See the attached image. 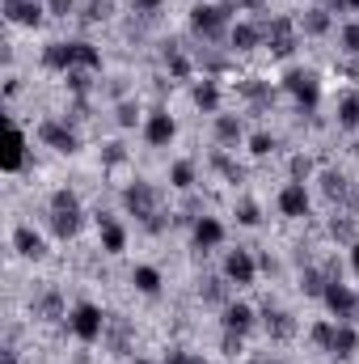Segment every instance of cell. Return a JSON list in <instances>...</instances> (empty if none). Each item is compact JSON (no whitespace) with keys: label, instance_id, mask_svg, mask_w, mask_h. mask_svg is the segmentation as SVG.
<instances>
[{"label":"cell","instance_id":"obj_41","mask_svg":"<svg viewBox=\"0 0 359 364\" xmlns=\"http://www.w3.org/2000/svg\"><path fill=\"white\" fill-rule=\"evenodd\" d=\"M165 0H136V13H157Z\"/></svg>","mask_w":359,"mask_h":364},{"label":"cell","instance_id":"obj_49","mask_svg":"<svg viewBox=\"0 0 359 364\" xmlns=\"http://www.w3.org/2000/svg\"><path fill=\"white\" fill-rule=\"evenodd\" d=\"M275 364H279V360H275Z\"/></svg>","mask_w":359,"mask_h":364},{"label":"cell","instance_id":"obj_37","mask_svg":"<svg viewBox=\"0 0 359 364\" xmlns=\"http://www.w3.org/2000/svg\"><path fill=\"white\" fill-rule=\"evenodd\" d=\"M165 364H207V360H203V356H190V352H170Z\"/></svg>","mask_w":359,"mask_h":364},{"label":"cell","instance_id":"obj_42","mask_svg":"<svg viewBox=\"0 0 359 364\" xmlns=\"http://www.w3.org/2000/svg\"><path fill=\"white\" fill-rule=\"evenodd\" d=\"M207 296L220 301V296H224V284H220V279H207Z\"/></svg>","mask_w":359,"mask_h":364},{"label":"cell","instance_id":"obj_4","mask_svg":"<svg viewBox=\"0 0 359 364\" xmlns=\"http://www.w3.org/2000/svg\"><path fill=\"white\" fill-rule=\"evenodd\" d=\"M68 326H72V335H77L81 343H93V339L106 331V314H101L97 305H89V301H81V305L68 314Z\"/></svg>","mask_w":359,"mask_h":364},{"label":"cell","instance_id":"obj_18","mask_svg":"<svg viewBox=\"0 0 359 364\" xmlns=\"http://www.w3.org/2000/svg\"><path fill=\"white\" fill-rule=\"evenodd\" d=\"M330 352H334L338 360H347V356H355V352H359V335L347 326V322H338V326H334V343H330Z\"/></svg>","mask_w":359,"mask_h":364},{"label":"cell","instance_id":"obj_35","mask_svg":"<svg viewBox=\"0 0 359 364\" xmlns=\"http://www.w3.org/2000/svg\"><path fill=\"white\" fill-rule=\"evenodd\" d=\"M309 174H313V161H309V157H292V178L304 182Z\"/></svg>","mask_w":359,"mask_h":364},{"label":"cell","instance_id":"obj_29","mask_svg":"<svg viewBox=\"0 0 359 364\" xmlns=\"http://www.w3.org/2000/svg\"><path fill=\"white\" fill-rule=\"evenodd\" d=\"M313 343L330 352V343H334V322H317V326H313Z\"/></svg>","mask_w":359,"mask_h":364},{"label":"cell","instance_id":"obj_28","mask_svg":"<svg viewBox=\"0 0 359 364\" xmlns=\"http://www.w3.org/2000/svg\"><path fill=\"white\" fill-rule=\"evenodd\" d=\"M326 195H334V199H351V182L343 178V174H326Z\"/></svg>","mask_w":359,"mask_h":364},{"label":"cell","instance_id":"obj_6","mask_svg":"<svg viewBox=\"0 0 359 364\" xmlns=\"http://www.w3.org/2000/svg\"><path fill=\"white\" fill-rule=\"evenodd\" d=\"M283 85L296 93V102H300V106H309V110L321 102V77H317V73H309V68H292V73L283 77Z\"/></svg>","mask_w":359,"mask_h":364},{"label":"cell","instance_id":"obj_1","mask_svg":"<svg viewBox=\"0 0 359 364\" xmlns=\"http://www.w3.org/2000/svg\"><path fill=\"white\" fill-rule=\"evenodd\" d=\"M43 64L55 73H72V68H101V51L93 43H51L43 51Z\"/></svg>","mask_w":359,"mask_h":364},{"label":"cell","instance_id":"obj_43","mask_svg":"<svg viewBox=\"0 0 359 364\" xmlns=\"http://www.w3.org/2000/svg\"><path fill=\"white\" fill-rule=\"evenodd\" d=\"M43 314L55 318V314H60V296H47V301H43Z\"/></svg>","mask_w":359,"mask_h":364},{"label":"cell","instance_id":"obj_39","mask_svg":"<svg viewBox=\"0 0 359 364\" xmlns=\"http://www.w3.org/2000/svg\"><path fill=\"white\" fill-rule=\"evenodd\" d=\"M47 9H51L55 17H68V9H72V0H47Z\"/></svg>","mask_w":359,"mask_h":364},{"label":"cell","instance_id":"obj_16","mask_svg":"<svg viewBox=\"0 0 359 364\" xmlns=\"http://www.w3.org/2000/svg\"><path fill=\"white\" fill-rule=\"evenodd\" d=\"M97 229H101V250H106V255H118V250L127 246V229H123L118 220L97 216Z\"/></svg>","mask_w":359,"mask_h":364},{"label":"cell","instance_id":"obj_22","mask_svg":"<svg viewBox=\"0 0 359 364\" xmlns=\"http://www.w3.org/2000/svg\"><path fill=\"white\" fill-rule=\"evenodd\" d=\"M131 284H136L144 296H157V292H161V272H157V267H136V272H131Z\"/></svg>","mask_w":359,"mask_h":364},{"label":"cell","instance_id":"obj_30","mask_svg":"<svg viewBox=\"0 0 359 364\" xmlns=\"http://www.w3.org/2000/svg\"><path fill=\"white\" fill-rule=\"evenodd\" d=\"M165 64H170V73H174V77H186V73H190V60H186L182 51H174V47L165 51Z\"/></svg>","mask_w":359,"mask_h":364},{"label":"cell","instance_id":"obj_11","mask_svg":"<svg viewBox=\"0 0 359 364\" xmlns=\"http://www.w3.org/2000/svg\"><path fill=\"white\" fill-rule=\"evenodd\" d=\"M254 275H258V263H254L250 250H228V259H224V279H233V284H254Z\"/></svg>","mask_w":359,"mask_h":364},{"label":"cell","instance_id":"obj_45","mask_svg":"<svg viewBox=\"0 0 359 364\" xmlns=\"http://www.w3.org/2000/svg\"><path fill=\"white\" fill-rule=\"evenodd\" d=\"M263 0H228V9H258Z\"/></svg>","mask_w":359,"mask_h":364},{"label":"cell","instance_id":"obj_47","mask_svg":"<svg viewBox=\"0 0 359 364\" xmlns=\"http://www.w3.org/2000/svg\"><path fill=\"white\" fill-rule=\"evenodd\" d=\"M343 4H347V9H359V0H343Z\"/></svg>","mask_w":359,"mask_h":364},{"label":"cell","instance_id":"obj_13","mask_svg":"<svg viewBox=\"0 0 359 364\" xmlns=\"http://www.w3.org/2000/svg\"><path fill=\"white\" fill-rule=\"evenodd\" d=\"M279 212H283V216H304V212H309V191H304V182H287V186L279 191Z\"/></svg>","mask_w":359,"mask_h":364},{"label":"cell","instance_id":"obj_34","mask_svg":"<svg viewBox=\"0 0 359 364\" xmlns=\"http://www.w3.org/2000/svg\"><path fill=\"white\" fill-rule=\"evenodd\" d=\"M237 220H241V225H258V220H263V216H258V203H250V199H245V203L237 208Z\"/></svg>","mask_w":359,"mask_h":364},{"label":"cell","instance_id":"obj_27","mask_svg":"<svg viewBox=\"0 0 359 364\" xmlns=\"http://www.w3.org/2000/svg\"><path fill=\"white\" fill-rule=\"evenodd\" d=\"M170 182H174L178 191H186V186H194V166H190V161H178V166L170 170Z\"/></svg>","mask_w":359,"mask_h":364},{"label":"cell","instance_id":"obj_5","mask_svg":"<svg viewBox=\"0 0 359 364\" xmlns=\"http://www.w3.org/2000/svg\"><path fill=\"white\" fill-rule=\"evenodd\" d=\"M228 4H194L190 9V26H194V34H203V38H216L220 30H224V21H228Z\"/></svg>","mask_w":359,"mask_h":364},{"label":"cell","instance_id":"obj_15","mask_svg":"<svg viewBox=\"0 0 359 364\" xmlns=\"http://www.w3.org/2000/svg\"><path fill=\"white\" fill-rule=\"evenodd\" d=\"M220 242H224V225H220L216 216L194 220V246H199V250H211V246H220Z\"/></svg>","mask_w":359,"mask_h":364},{"label":"cell","instance_id":"obj_23","mask_svg":"<svg viewBox=\"0 0 359 364\" xmlns=\"http://www.w3.org/2000/svg\"><path fill=\"white\" fill-rule=\"evenodd\" d=\"M216 140L220 144H237L241 140V119L237 114H220L216 119Z\"/></svg>","mask_w":359,"mask_h":364},{"label":"cell","instance_id":"obj_44","mask_svg":"<svg viewBox=\"0 0 359 364\" xmlns=\"http://www.w3.org/2000/svg\"><path fill=\"white\" fill-rule=\"evenodd\" d=\"M106 9H110L106 0H93V4H89V17H93V21H97V17H106Z\"/></svg>","mask_w":359,"mask_h":364},{"label":"cell","instance_id":"obj_24","mask_svg":"<svg viewBox=\"0 0 359 364\" xmlns=\"http://www.w3.org/2000/svg\"><path fill=\"white\" fill-rule=\"evenodd\" d=\"M300 30H304V34H326V30H330V13H326V9H309V17L300 21Z\"/></svg>","mask_w":359,"mask_h":364},{"label":"cell","instance_id":"obj_14","mask_svg":"<svg viewBox=\"0 0 359 364\" xmlns=\"http://www.w3.org/2000/svg\"><path fill=\"white\" fill-rule=\"evenodd\" d=\"M26 161V136L17 123H9V149H4V174H17Z\"/></svg>","mask_w":359,"mask_h":364},{"label":"cell","instance_id":"obj_8","mask_svg":"<svg viewBox=\"0 0 359 364\" xmlns=\"http://www.w3.org/2000/svg\"><path fill=\"white\" fill-rule=\"evenodd\" d=\"M263 38H267V47L275 55H292L296 51V26L287 17H270L267 26H263Z\"/></svg>","mask_w":359,"mask_h":364},{"label":"cell","instance_id":"obj_36","mask_svg":"<svg viewBox=\"0 0 359 364\" xmlns=\"http://www.w3.org/2000/svg\"><path fill=\"white\" fill-rule=\"evenodd\" d=\"M351 220H355V216H347V220H338V216H334V225H330V233H334V237H343V242H347V237H351V233H355V225H351Z\"/></svg>","mask_w":359,"mask_h":364},{"label":"cell","instance_id":"obj_25","mask_svg":"<svg viewBox=\"0 0 359 364\" xmlns=\"http://www.w3.org/2000/svg\"><path fill=\"white\" fill-rule=\"evenodd\" d=\"M267 331L275 335V339H287V335H292L296 326H292V318H287V314H279V309L270 314V309H267Z\"/></svg>","mask_w":359,"mask_h":364},{"label":"cell","instance_id":"obj_9","mask_svg":"<svg viewBox=\"0 0 359 364\" xmlns=\"http://www.w3.org/2000/svg\"><path fill=\"white\" fill-rule=\"evenodd\" d=\"M321 301H326V309H330L338 322H343V318H351V314H355V305H359V296L343 284V279H330V284H326V292H321Z\"/></svg>","mask_w":359,"mask_h":364},{"label":"cell","instance_id":"obj_3","mask_svg":"<svg viewBox=\"0 0 359 364\" xmlns=\"http://www.w3.org/2000/svg\"><path fill=\"white\" fill-rule=\"evenodd\" d=\"M123 203H127V212L136 220H144L148 229H161V220H157V191L148 182H131L127 195H123Z\"/></svg>","mask_w":359,"mask_h":364},{"label":"cell","instance_id":"obj_19","mask_svg":"<svg viewBox=\"0 0 359 364\" xmlns=\"http://www.w3.org/2000/svg\"><path fill=\"white\" fill-rule=\"evenodd\" d=\"M228 43H233L237 51H254V47L263 43V26H250V21H237V26H233V34H228Z\"/></svg>","mask_w":359,"mask_h":364},{"label":"cell","instance_id":"obj_17","mask_svg":"<svg viewBox=\"0 0 359 364\" xmlns=\"http://www.w3.org/2000/svg\"><path fill=\"white\" fill-rule=\"evenodd\" d=\"M13 246H17V255L21 259H43L47 255V246H43V237L30 229V225H21L17 233H13Z\"/></svg>","mask_w":359,"mask_h":364},{"label":"cell","instance_id":"obj_48","mask_svg":"<svg viewBox=\"0 0 359 364\" xmlns=\"http://www.w3.org/2000/svg\"><path fill=\"white\" fill-rule=\"evenodd\" d=\"M136 364H153V360H136Z\"/></svg>","mask_w":359,"mask_h":364},{"label":"cell","instance_id":"obj_38","mask_svg":"<svg viewBox=\"0 0 359 364\" xmlns=\"http://www.w3.org/2000/svg\"><path fill=\"white\" fill-rule=\"evenodd\" d=\"M118 123H123V127H131V123H136V106H131V102H123V106H118Z\"/></svg>","mask_w":359,"mask_h":364},{"label":"cell","instance_id":"obj_21","mask_svg":"<svg viewBox=\"0 0 359 364\" xmlns=\"http://www.w3.org/2000/svg\"><path fill=\"white\" fill-rule=\"evenodd\" d=\"M194 106L207 110V114H216V110H220V85H216V81H199V85H194Z\"/></svg>","mask_w":359,"mask_h":364},{"label":"cell","instance_id":"obj_7","mask_svg":"<svg viewBox=\"0 0 359 364\" xmlns=\"http://www.w3.org/2000/svg\"><path fill=\"white\" fill-rule=\"evenodd\" d=\"M38 140H43L47 149H55V153H77V149H81L77 132H72L68 123H60V119H47V123L38 127Z\"/></svg>","mask_w":359,"mask_h":364},{"label":"cell","instance_id":"obj_46","mask_svg":"<svg viewBox=\"0 0 359 364\" xmlns=\"http://www.w3.org/2000/svg\"><path fill=\"white\" fill-rule=\"evenodd\" d=\"M351 267H355V275H359V242L351 246Z\"/></svg>","mask_w":359,"mask_h":364},{"label":"cell","instance_id":"obj_33","mask_svg":"<svg viewBox=\"0 0 359 364\" xmlns=\"http://www.w3.org/2000/svg\"><path fill=\"white\" fill-rule=\"evenodd\" d=\"M343 47H347L351 55H359V21H351V26H343Z\"/></svg>","mask_w":359,"mask_h":364},{"label":"cell","instance_id":"obj_40","mask_svg":"<svg viewBox=\"0 0 359 364\" xmlns=\"http://www.w3.org/2000/svg\"><path fill=\"white\" fill-rule=\"evenodd\" d=\"M106 161L118 166V161H123V144H106Z\"/></svg>","mask_w":359,"mask_h":364},{"label":"cell","instance_id":"obj_20","mask_svg":"<svg viewBox=\"0 0 359 364\" xmlns=\"http://www.w3.org/2000/svg\"><path fill=\"white\" fill-rule=\"evenodd\" d=\"M254 326V309L250 305H241V301H233L228 309H224V331H237V335H245Z\"/></svg>","mask_w":359,"mask_h":364},{"label":"cell","instance_id":"obj_26","mask_svg":"<svg viewBox=\"0 0 359 364\" xmlns=\"http://www.w3.org/2000/svg\"><path fill=\"white\" fill-rule=\"evenodd\" d=\"M338 123L343 127H359V97H343V106H338Z\"/></svg>","mask_w":359,"mask_h":364},{"label":"cell","instance_id":"obj_10","mask_svg":"<svg viewBox=\"0 0 359 364\" xmlns=\"http://www.w3.org/2000/svg\"><path fill=\"white\" fill-rule=\"evenodd\" d=\"M174 136H178V123H174L165 110H153V114H148V123H144V140H148L153 149H165Z\"/></svg>","mask_w":359,"mask_h":364},{"label":"cell","instance_id":"obj_32","mask_svg":"<svg viewBox=\"0 0 359 364\" xmlns=\"http://www.w3.org/2000/svg\"><path fill=\"white\" fill-rule=\"evenodd\" d=\"M326 284H330V279H321V272H304V292H309V296H321Z\"/></svg>","mask_w":359,"mask_h":364},{"label":"cell","instance_id":"obj_31","mask_svg":"<svg viewBox=\"0 0 359 364\" xmlns=\"http://www.w3.org/2000/svg\"><path fill=\"white\" fill-rule=\"evenodd\" d=\"M270 149H275V136H267V132H258V136L250 140V153H254V157H267Z\"/></svg>","mask_w":359,"mask_h":364},{"label":"cell","instance_id":"obj_2","mask_svg":"<svg viewBox=\"0 0 359 364\" xmlns=\"http://www.w3.org/2000/svg\"><path fill=\"white\" fill-rule=\"evenodd\" d=\"M51 229L60 237H77L81 233V203L72 191H55L51 195Z\"/></svg>","mask_w":359,"mask_h":364},{"label":"cell","instance_id":"obj_12","mask_svg":"<svg viewBox=\"0 0 359 364\" xmlns=\"http://www.w3.org/2000/svg\"><path fill=\"white\" fill-rule=\"evenodd\" d=\"M43 13H47V9H43L38 0H4V17H9L13 26H30V30H34V26H43Z\"/></svg>","mask_w":359,"mask_h":364}]
</instances>
